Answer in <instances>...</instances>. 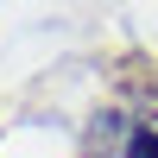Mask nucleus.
I'll return each mask as SVG.
<instances>
[{"label": "nucleus", "instance_id": "f257e3e1", "mask_svg": "<svg viewBox=\"0 0 158 158\" xmlns=\"http://www.w3.org/2000/svg\"><path fill=\"white\" fill-rule=\"evenodd\" d=\"M127 158H158V133H133V146H127Z\"/></svg>", "mask_w": 158, "mask_h": 158}]
</instances>
